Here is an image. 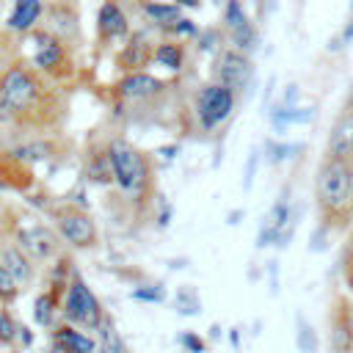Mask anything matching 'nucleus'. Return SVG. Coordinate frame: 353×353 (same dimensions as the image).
<instances>
[{
    "instance_id": "1",
    "label": "nucleus",
    "mask_w": 353,
    "mask_h": 353,
    "mask_svg": "<svg viewBox=\"0 0 353 353\" xmlns=\"http://www.w3.org/2000/svg\"><path fill=\"white\" fill-rule=\"evenodd\" d=\"M314 199L325 226H345L353 218L350 160L323 157L314 179Z\"/></svg>"
},
{
    "instance_id": "2",
    "label": "nucleus",
    "mask_w": 353,
    "mask_h": 353,
    "mask_svg": "<svg viewBox=\"0 0 353 353\" xmlns=\"http://www.w3.org/2000/svg\"><path fill=\"white\" fill-rule=\"evenodd\" d=\"M108 157L113 165V185L130 199L141 201L152 190V168L149 160L124 138H113L108 143Z\"/></svg>"
},
{
    "instance_id": "3",
    "label": "nucleus",
    "mask_w": 353,
    "mask_h": 353,
    "mask_svg": "<svg viewBox=\"0 0 353 353\" xmlns=\"http://www.w3.org/2000/svg\"><path fill=\"white\" fill-rule=\"evenodd\" d=\"M105 317H108V312H105L102 301L94 295V290L85 284V279L74 270V276L66 287V295L61 301V320L69 325H77L88 334L91 331L97 334V328L102 325Z\"/></svg>"
},
{
    "instance_id": "4",
    "label": "nucleus",
    "mask_w": 353,
    "mask_h": 353,
    "mask_svg": "<svg viewBox=\"0 0 353 353\" xmlns=\"http://www.w3.org/2000/svg\"><path fill=\"white\" fill-rule=\"evenodd\" d=\"M55 229H58V237L77 251H88L99 243V232H97L94 218L77 207H58L55 210Z\"/></svg>"
},
{
    "instance_id": "5",
    "label": "nucleus",
    "mask_w": 353,
    "mask_h": 353,
    "mask_svg": "<svg viewBox=\"0 0 353 353\" xmlns=\"http://www.w3.org/2000/svg\"><path fill=\"white\" fill-rule=\"evenodd\" d=\"M14 243L36 262H50V259H58V251H61V237L44 226V223H30V226H19L14 232Z\"/></svg>"
},
{
    "instance_id": "6",
    "label": "nucleus",
    "mask_w": 353,
    "mask_h": 353,
    "mask_svg": "<svg viewBox=\"0 0 353 353\" xmlns=\"http://www.w3.org/2000/svg\"><path fill=\"white\" fill-rule=\"evenodd\" d=\"M232 108H234V91H229L226 85L210 83L199 91L196 113H199V121L204 130H215L221 121H226Z\"/></svg>"
},
{
    "instance_id": "7",
    "label": "nucleus",
    "mask_w": 353,
    "mask_h": 353,
    "mask_svg": "<svg viewBox=\"0 0 353 353\" xmlns=\"http://www.w3.org/2000/svg\"><path fill=\"white\" fill-rule=\"evenodd\" d=\"M328 353H353V323H350V298L334 295L328 309Z\"/></svg>"
},
{
    "instance_id": "8",
    "label": "nucleus",
    "mask_w": 353,
    "mask_h": 353,
    "mask_svg": "<svg viewBox=\"0 0 353 353\" xmlns=\"http://www.w3.org/2000/svg\"><path fill=\"white\" fill-rule=\"evenodd\" d=\"M39 97V83L33 80L30 72L25 69H8L0 80V99L14 110V113H22L28 110Z\"/></svg>"
},
{
    "instance_id": "9",
    "label": "nucleus",
    "mask_w": 353,
    "mask_h": 353,
    "mask_svg": "<svg viewBox=\"0 0 353 353\" xmlns=\"http://www.w3.org/2000/svg\"><path fill=\"white\" fill-rule=\"evenodd\" d=\"M215 77L221 85H226L229 91H243L248 88L251 77H254V63L245 52L240 50H223L215 61Z\"/></svg>"
},
{
    "instance_id": "10",
    "label": "nucleus",
    "mask_w": 353,
    "mask_h": 353,
    "mask_svg": "<svg viewBox=\"0 0 353 353\" xmlns=\"http://www.w3.org/2000/svg\"><path fill=\"white\" fill-rule=\"evenodd\" d=\"M50 342H52L50 353H97V339L88 331L69 325L63 320H58L50 328Z\"/></svg>"
},
{
    "instance_id": "11",
    "label": "nucleus",
    "mask_w": 353,
    "mask_h": 353,
    "mask_svg": "<svg viewBox=\"0 0 353 353\" xmlns=\"http://www.w3.org/2000/svg\"><path fill=\"white\" fill-rule=\"evenodd\" d=\"M0 262H3L6 270L17 279V284H19L22 290L33 284V279H36V262H33L17 243H6V245H0Z\"/></svg>"
},
{
    "instance_id": "12",
    "label": "nucleus",
    "mask_w": 353,
    "mask_h": 353,
    "mask_svg": "<svg viewBox=\"0 0 353 353\" xmlns=\"http://www.w3.org/2000/svg\"><path fill=\"white\" fill-rule=\"evenodd\" d=\"M325 157H339V160H350L353 157V110H345L328 135V152Z\"/></svg>"
},
{
    "instance_id": "13",
    "label": "nucleus",
    "mask_w": 353,
    "mask_h": 353,
    "mask_svg": "<svg viewBox=\"0 0 353 353\" xmlns=\"http://www.w3.org/2000/svg\"><path fill=\"white\" fill-rule=\"evenodd\" d=\"M97 33L102 39H119L127 33V17L116 3H102L99 14H97Z\"/></svg>"
},
{
    "instance_id": "14",
    "label": "nucleus",
    "mask_w": 353,
    "mask_h": 353,
    "mask_svg": "<svg viewBox=\"0 0 353 353\" xmlns=\"http://www.w3.org/2000/svg\"><path fill=\"white\" fill-rule=\"evenodd\" d=\"M119 88H121V97H127V99H149V97L160 94L163 83H160L157 77H152V74L132 72V74H127V77L121 80Z\"/></svg>"
},
{
    "instance_id": "15",
    "label": "nucleus",
    "mask_w": 353,
    "mask_h": 353,
    "mask_svg": "<svg viewBox=\"0 0 353 353\" xmlns=\"http://www.w3.org/2000/svg\"><path fill=\"white\" fill-rule=\"evenodd\" d=\"M30 309H33V323L39 328H52L58 323V317H61V301L52 292H47V290H41L33 298V306Z\"/></svg>"
},
{
    "instance_id": "16",
    "label": "nucleus",
    "mask_w": 353,
    "mask_h": 353,
    "mask_svg": "<svg viewBox=\"0 0 353 353\" xmlns=\"http://www.w3.org/2000/svg\"><path fill=\"white\" fill-rule=\"evenodd\" d=\"M97 353H130L119 328H116V320L113 314H108L102 320V325L97 328Z\"/></svg>"
},
{
    "instance_id": "17",
    "label": "nucleus",
    "mask_w": 353,
    "mask_h": 353,
    "mask_svg": "<svg viewBox=\"0 0 353 353\" xmlns=\"http://www.w3.org/2000/svg\"><path fill=\"white\" fill-rule=\"evenodd\" d=\"M41 17V0H17L11 17H8V28L11 30H30Z\"/></svg>"
},
{
    "instance_id": "18",
    "label": "nucleus",
    "mask_w": 353,
    "mask_h": 353,
    "mask_svg": "<svg viewBox=\"0 0 353 353\" xmlns=\"http://www.w3.org/2000/svg\"><path fill=\"white\" fill-rule=\"evenodd\" d=\"M146 61H149V44H146V39H143L141 33H132V36H130V44H127V47L121 50V55H119V63H121L124 69L135 72V69L146 66Z\"/></svg>"
},
{
    "instance_id": "19",
    "label": "nucleus",
    "mask_w": 353,
    "mask_h": 353,
    "mask_svg": "<svg viewBox=\"0 0 353 353\" xmlns=\"http://www.w3.org/2000/svg\"><path fill=\"white\" fill-rule=\"evenodd\" d=\"M83 174L88 176V182L105 188L113 182V165H110V157H108V149L105 152H94L88 160H85V168Z\"/></svg>"
},
{
    "instance_id": "20",
    "label": "nucleus",
    "mask_w": 353,
    "mask_h": 353,
    "mask_svg": "<svg viewBox=\"0 0 353 353\" xmlns=\"http://www.w3.org/2000/svg\"><path fill=\"white\" fill-rule=\"evenodd\" d=\"M8 154L17 157L19 163H39V160H47L52 154V146L47 141H28V143L14 146Z\"/></svg>"
},
{
    "instance_id": "21",
    "label": "nucleus",
    "mask_w": 353,
    "mask_h": 353,
    "mask_svg": "<svg viewBox=\"0 0 353 353\" xmlns=\"http://www.w3.org/2000/svg\"><path fill=\"white\" fill-rule=\"evenodd\" d=\"M295 328H298V331H295L298 350H301V353H314V350H317V342H320L314 325H312L303 314H298V317H295Z\"/></svg>"
},
{
    "instance_id": "22",
    "label": "nucleus",
    "mask_w": 353,
    "mask_h": 353,
    "mask_svg": "<svg viewBox=\"0 0 353 353\" xmlns=\"http://www.w3.org/2000/svg\"><path fill=\"white\" fill-rule=\"evenodd\" d=\"M146 14H149L157 25H163V28H165V25L174 28V25L182 19L179 6H174V3H168V6H165V3H149V6H146Z\"/></svg>"
},
{
    "instance_id": "23",
    "label": "nucleus",
    "mask_w": 353,
    "mask_h": 353,
    "mask_svg": "<svg viewBox=\"0 0 353 353\" xmlns=\"http://www.w3.org/2000/svg\"><path fill=\"white\" fill-rule=\"evenodd\" d=\"M33 61H36L39 69H47V72H50V69H55V66L63 61V50H61V44H58L55 39H47V41L39 47V52H36Z\"/></svg>"
},
{
    "instance_id": "24",
    "label": "nucleus",
    "mask_w": 353,
    "mask_h": 353,
    "mask_svg": "<svg viewBox=\"0 0 353 353\" xmlns=\"http://www.w3.org/2000/svg\"><path fill=\"white\" fill-rule=\"evenodd\" d=\"M223 22H226L229 33H234V30H240V28L251 25V19H248V14H245V8H243V3H240V0H226Z\"/></svg>"
},
{
    "instance_id": "25",
    "label": "nucleus",
    "mask_w": 353,
    "mask_h": 353,
    "mask_svg": "<svg viewBox=\"0 0 353 353\" xmlns=\"http://www.w3.org/2000/svg\"><path fill=\"white\" fill-rule=\"evenodd\" d=\"M17 331H19V323L14 320L11 309L0 306V345L14 350V345H17Z\"/></svg>"
},
{
    "instance_id": "26",
    "label": "nucleus",
    "mask_w": 353,
    "mask_h": 353,
    "mask_svg": "<svg viewBox=\"0 0 353 353\" xmlns=\"http://www.w3.org/2000/svg\"><path fill=\"white\" fill-rule=\"evenodd\" d=\"M174 306H176L179 314H199L201 312V298L193 287H182L174 298Z\"/></svg>"
},
{
    "instance_id": "27",
    "label": "nucleus",
    "mask_w": 353,
    "mask_h": 353,
    "mask_svg": "<svg viewBox=\"0 0 353 353\" xmlns=\"http://www.w3.org/2000/svg\"><path fill=\"white\" fill-rule=\"evenodd\" d=\"M19 292H22V287L17 284V279L6 270V265L0 262V306H8V303H14L17 298H19Z\"/></svg>"
},
{
    "instance_id": "28",
    "label": "nucleus",
    "mask_w": 353,
    "mask_h": 353,
    "mask_svg": "<svg viewBox=\"0 0 353 353\" xmlns=\"http://www.w3.org/2000/svg\"><path fill=\"white\" fill-rule=\"evenodd\" d=\"M154 58L163 66H168V69H179L182 66V50H179V44H160L157 52H154Z\"/></svg>"
},
{
    "instance_id": "29",
    "label": "nucleus",
    "mask_w": 353,
    "mask_h": 353,
    "mask_svg": "<svg viewBox=\"0 0 353 353\" xmlns=\"http://www.w3.org/2000/svg\"><path fill=\"white\" fill-rule=\"evenodd\" d=\"M135 301H146V303H163L165 301V287L160 284H146V287H135L132 290Z\"/></svg>"
},
{
    "instance_id": "30",
    "label": "nucleus",
    "mask_w": 353,
    "mask_h": 353,
    "mask_svg": "<svg viewBox=\"0 0 353 353\" xmlns=\"http://www.w3.org/2000/svg\"><path fill=\"white\" fill-rule=\"evenodd\" d=\"M176 339H179V345H182L188 353H204V350H207V339L199 336L196 331H182Z\"/></svg>"
},
{
    "instance_id": "31",
    "label": "nucleus",
    "mask_w": 353,
    "mask_h": 353,
    "mask_svg": "<svg viewBox=\"0 0 353 353\" xmlns=\"http://www.w3.org/2000/svg\"><path fill=\"white\" fill-rule=\"evenodd\" d=\"M36 342V331L30 328V325H25V323H19V331H17V345H14V350H28L30 345Z\"/></svg>"
},
{
    "instance_id": "32",
    "label": "nucleus",
    "mask_w": 353,
    "mask_h": 353,
    "mask_svg": "<svg viewBox=\"0 0 353 353\" xmlns=\"http://www.w3.org/2000/svg\"><path fill=\"white\" fill-rule=\"evenodd\" d=\"M342 281H345L347 292L353 295V251H345V259H342Z\"/></svg>"
},
{
    "instance_id": "33",
    "label": "nucleus",
    "mask_w": 353,
    "mask_h": 353,
    "mask_svg": "<svg viewBox=\"0 0 353 353\" xmlns=\"http://www.w3.org/2000/svg\"><path fill=\"white\" fill-rule=\"evenodd\" d=\"M52 22H55L58 30H66V33H74V28H77V25H74V14H69V11H66V14L52 11Z\"/></svg>"
},
{
    "instance_id": "34",
    "label": "nucleus",
    "mask_w": 353,
    "mask_h": 353,
    "mask_svg": "<svg viewBox=\"0 0 353 353\" xmlns=\"http://www.w3.org/2000/svg\"><path fill=\"white\" fill-rule=\"evenodd\" d=\"M256 163H259V154H256V152H251V157H248V163H245V176H243V188H245V190L251 188V179H254Z\"/></svg>"
},
{
    "instance_id": "35",
    "label": "nucleus",
    "mask_w": 353,
    "mask_h": 353,
    "mask_svg": "<svg viewBox=\"0 0 353 353\" xmlns=\"http://www.w3.org/2000/svg\"><path fill=\"white\" fill-rule=\"evenodd\" d=\"M171 30H176V33H188V36H193V33H196V25H193L190 19H179V22H176V25H174Z\"/></svg>"
},
{
    "instance_id": "36",
    "label": "nucleus",
    "mask_w": 353,
    "mask_h": 353,
    "mask_svg": "<svg viewBox=\"0 0 353 353\" xmlns=\"http://www.w3.org/2000/svg\"><path fill=\"white\" fill-rule=\"evenodd\" d=\"M226 339L232 342L234 350H240V328H229V331H226Z\"/></svg>"
},
{
    "instance_id": "37",
    "label": "nucleus",
    "mask_w": 353,
    "mask_h": 353,
    "mask_svg": "<svg viewBox=\"0 0 353 353\" xmlns=\"http://www.w3.org/2000/svg\"><path fill=\"white\" fill-rule=\"evenodd\" d=\"M353 41V19L345 25V30H342V44H350Z\"/></svg>"
},
{
    "instance_id": "38",
    "label": "nucleus",
    "mask_w": 353,
    "mask_h": 353,
    "mask_svg": "<svg viewBox=\"0 0 353 353\" xmlns=\"http://www.w3.org/2000/svg\"><path fill=\"white\" fill-rule=\"evenodd\" d=\"M210 339H212V342H215V339H221V325H218V323L210 328Z\"/></svg>"
},
{
    "instance_id": "39",
    "label": "nucleus",
    "mask_w": 353,
    "mask_h": 353,
    "mask_svg": "<svg viewBox=\"0 0 353 353\" xmlns=\"http://www.w3.org/2000/svg\"><path fill=\"white\" fill-rule=\"evenodd\" d=\"M347 251H353V226H350V234H347Z\"/></svg>"
},
{
    "instance_id": "40",
    "label": "nucleus",
    "mask_w": 353,
    "mask_h": 353,
    "mask_svg": "<svg viewBox=\"0 0 353 353\" xmlns=\"http://www.w3.org/2000/svg\"><path fill=\"white\" fill-rule=\"evenodd\" d=\"M176 3H179V6H196L199 0H176Z\"/></svg>"
},
{
    "instance_id": "41",
    "label": "nucleus",
    "mask_w": 353,
    "mask_h": 353,
    "mask_svg": "<svg viewBox=\"0 0 353 353\" xmlns=\"http://www.w3.org/2000/svg\"><path fill=\"white\" fill-rule=\"evenodd\" d=\"M350 188H353V157H350Z\"/></svg>"
},
{
    "instance_id": "42",
    "label": "nucleus",
    "mask_w": 353,
    "mask_h": 353,
    "mask_svg": "<svg viewBox=\"0 0 353 353\" xmlns=\"http://www.w3.org/2000/svg\"><path fill=\"white\" fill-rule=\"evenodd\" d=\"M350 323H353V301H350Z\"/></svg>"
},
{
    "instance_id": "43",
    "label": "nucleus",
    "mask_w": 353,
    "mask_h": 353,
    "mask_svg": "<svg viewBox=\"0 0 353 353\" xmlns=\"http://www.w3.org/2000/svg\"><path fill=\"white\" fill-rule=\"evenodd\" d=\"M11 353H19V350H11Z\"/></svg>"
},
{
    "instance_id": "44",
    "label": "nucleus",
    "mask_w": 353,
    "mask_h": 353,
    "mask_svg": "<svg viewBox=\"0 0 353 353\" xmlns=\"http://www.w3.org/2000/svg\"><path fill=\"white\" fill-rule=\"evenodd\" d=\"M256 3H262V0H256Z\"/></svg>"
},
{
    "instance_id": "45",
    "label": "nucleus",
    "mask_w": 353,
    "mask_h": 353,
    "mask_svg": "<svg viewBox=\"0 0 353 353\" xmlns=\"http://www.w3.org/2000/svg\"><path fill=\"white\" fill-rule=\"evenodd\" d=\"M149 3H154V0H149Z\"/></svg>"
},
{
    "instance_id": "46",
    "label": "nucleus",
    "mask_w": 353,
    "mask_h": 353,
    "mask_svg": "<svg viewBox=\"0 0 353 353\" xmlns=\"http://www.w3.org/2000/svg\"><path fill=\"white\" fill-rule=\"evenodd\" d=\"M350 8H353V6H350Z\"/></svg>"
}]
</instances>
